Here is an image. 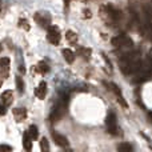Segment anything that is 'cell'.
Returning a JSON list of instances; mask_svg holds the SVG:
<instances>
[{"label":"cell","instance_id":"cell-23","mask_svg":"<svg viewBox=\"0 0 152 152\" xmlns=\"http://www.w3.org/2000/svg\"><path fill=\"white\" fill-rule=\"evenodd\" d=\"M148 115H150V118L152 119V111H150V112H148Z\"/></svg>","mask_w":152,"mask_h":152},{"label":"cell","instance_id":"cell-2","mask_svg":"<svg viewBox=\"0 0 152 152\" xmlns=\"http://www.w3.org/2000/svg\"><path fill=\"white\" fill-rule=\"evenodd\" d=\"M47 39L51 44L53 45H58L60 43V39H61V35H60V31L56 26H50L48 27V32H47Z\"/></svg>","mask_w":152,"mask_h":152},{"label":"cell","instance_id":"cell-22","mask_svg":"<svg viewBox=\"0 0 152 152\" xmlns=\"http://www.w3.org/2000/svg\"><path fill=\"white\" fill-rule=\"evenodd\" d=\"M84 13H86V18H91V12L88 10H84Z\"/></svg>","mask_w":152,"mask_h":152},{"label":"cell","instance_id":"cell-19","mask_svg":"<svg viewBox=\"0 0 152 152\" xmlns=\"http://www.w3.org/2000/svg\"><path fill=\"white\" fill-rule=\"evenodd\" d=\"M118 150L119 151H129V152H132L134 151V147H132L131 144H128V143H121V144L118 147Z\"/></svg>","mask_w":152,"mask_h":152},{"label":"cell","instance_id":"cell-17","mask_svg":"<svg viewBox=\"0 0 152 152\" xmlns=\"http://www.w3.org/2000/svg\"><path fill=\"white\" fill-rule=\"evenodd\" d=\"M40 150L44 152H47L50 150V144H48L47 137H42V140H40Z\"/></svg>","mask_w":152,"mask_h":152},{"label":"cell","instance_id":"cell-8","mask_svg":"<svg viewBox=\"0 0 152 152\" xmlns=\"http://www.w3.org/2000/svg\"><path fill=\"white\" fill-rule=\"evenodd\" d=\"M13 116L18 121H23L27 118V110L26 108H15L13 110Z\"/></svg>","mask_w":152,"mask_h":152},{"label":"cell","instance_id":"cell-5","mask_svg":"<svg viewBox=\"0 0 152 152\" xmlns=\"http://www.w3.org/2000/svg\"><path fill=\"white\" fill-rule=\"evenodd\" d=\"M52 137L55 140V143L61 148H67L69 145V142L66 136H63L61 134H58V132H52Z\"/></svg>","mask_w":152,"mask_h":152},{"label":"cell","instance_id":"cell-20","mask_svg":"<svg viewBox=\"0 0 152 152\" xmlns=\"http://www.w3.org/2000/svg\"><path fill=\"white\" fill-rule=\"evenodd\" d=\"M19 27H20V28H23V29H26V31H28V29H29L28 20H27V19H20V20H19Z\"/></svg>","mask_w":152,"mask_h":152},{"label":"cell","instance_id":"cell-21","mask_svg":"<svg viewBox=\"0 0 152 152\" xmlns=\"http://www.w3.org/2000/svg\"><path fill=\"white\" fill-rule=\"evenodd\" d=\"M0 151H12L10 145H0Z\"/></svg>","mask_w":152,"mask_h":152},{"label":"cell","instance_id":"cell-13","mask_svg":"<svg viewBox=\"0 0 152 152\" xmlns=\"http://www.w3.org/2000/svg\"><path fill=\"white\" fill-rule=\"evenodd\" d=\"M77 53L81 56L83 59H86V60H88L89 56H91V50L89 48H86V47H80L77 50Z\"/></svg>","mask_w":152,"mask_h":152},{"label":"cell","instance_id":"cell-11","mask_svg":"<svg viewBox=\"0 0 152 152\" xmlns=\"http://www.w3.org/2000/svg\"><path fill=\"white\" fill-rule=\"evenodd\" d=\"M32 137L29 136V134L27 132V134H24V136H23V147L26 148L27 151H31L32 150Z\"/></svg>","mask_w":152,"mask_h":152},{"label":"cell","instance_id":"cell-6","mask_svg":"<svg viewBox=\"0 0 152 152\" xmlns=\"http://www.w3.org/2000/svg\"><path fill=\"white\" fill-rule=\"evenodd\" d=\"M35 95H36V97H39V99H44L45 95H47V83H45V81H40L39 86L35 89Z\"/></svg>","mask_w":152,"mask_h":152},{"label":"cell","instance_id":"cell-4","mask_svg":"<svg viewBox=\"0 0 152 152\" xmlns=\"http://www.w3.org/2000/svg\"><path fill=\"white\" fill-rule=\"evenodd\" d=\"M34 18H35V20H36L42 27H44V28H47V27L51 26V16L48 15V13L37 12V13H35Z\"/></svg>","mask_w":152,"mask_h":152},{"label":"cell","instance_id":"cell-24","mask_svg":"<svg viewBox=\"0 0 152 152\" xmlns=\"http://www.w3.org/2000/svg\"><path fill=\"white\" fill-rule=\"evenodd\" d=\"M1 83H3V81H1V77H0V87H1Z\"/></svg>","mask_w":152,"mask_h":152},{"label":"cell","instance_id":"cell-14","mask_svg":"<svg viewBox=\"0 0 152 152\" xmlns=\"http://www.w3.org/2000/svg\"><path fill=\"white\" fill-rule=\"evenodd\" d=\"M28 134H29V136L32 137V140H36L37 137H39V129H37L36 126H29Z\"/></svg>","mask_w":152,"mask_h":152},{"label":"cell","instance_id":"cell-15","mask_svg":"<svg viewBox=\"0 0 152 152\" xmlns=\"http://www.w3.org/2000/svg\"><path fill=\"white\" fill-rule=\"evenodd\" d=\"M66 37L69 43H72V44H76V42H77V35H76L74 31H67Z\"/></svg>","mask_w":152,"mask_h":152},{"label":"cell","instance_id":"cell-10","mask_svg":"<svg viewBox=\"0 0 152 152\" xmlns=\"http://www.w3.org/2000/svg\"><path fill=\"white\" fill-rule=\"evenodd\" d=\"M63 56H64V60L68 64H72L75 61V53L71 50H68V48H64L63 50Z\"/></svg>","mask_w":152,"mask_h":152},{"label":"cell","instance_id":"cell-9","mask_svg":"<svg viewBox=\"0 0 152 152\" xmlns=\"http://www.w3.org/2000/svg\"><path fill=\"white\" fill-rule=\"evenodd\" d=\"M12 91H10V89H8V91H4L1 94V102H3V104H4V107L5 105H10L11 103H12Z\"/></svg>","mask_w":152,"mask_h":152},{"label":"cell","instance_id":"cell-18","mask_svg":"<svg viewBox=\"0 0 152 152\" xmlns=\"http://www.w3.org/2000/svg\"><path fill=\"white\" fill-rule=\"evenodd\" d=\"M16 87H18V91L19 92H23L24 91V81H23V79L20 77V76H16Z\"/></svg>","mask_w":152,"mask_h":152},{"label":"cell","instance_id":"cell-7","mask_svg":"<svg viewBox=\"0 0 152 152\" xmlns=\"http://www.w3.org/2000/svg\"><path fill=\"white\" fill-rule=\"evenodd\" d=\"M105 10H107V13L113 19V20H118V19L121 18V12L118 10V8H115V7L108 4V5H105Z\"/></svg>","mask_w":152,"mask_h":152},{"label":"cell","instance_id":"cell-3","mask_svg":"<svg viewBox=\"0 0 152 152\" xmlns=\"http://www.w3.org/2000/svg\"><path fill=\"white\" fill-rule=\"evenodd\" d=\"M105 126H107V131L111 135L118 134V124H116V115L113 112H108L107 118H105Z\"/></svg>","mask_w":152,"mask_h":152},{"label":"cell","instance_id":"cell-1","mask_svg":"<svg viewBox=\"0 0 152 152\" xmlns=\"http://www.w3.org/2000/svg\"><path fill=\"white\" fill-rule=\"evenodd\" d=\"M104 84L107 87H110V89L113 92V94L116 95V97H118V102H119V104L121 105L123 108H128V103L126 102V99L123 97V94H121V89H120V87L118 86V84H115V83H107V81H104Z\"/></svg>","mask_w":152,"mask_h":152},{"label":"cell","instance_id":"cell-25","mask_svg":"<svg viewBox=\"0 0 152 152\" xmlns=\"http://www.w3.org/2000/svg\"><path fill=\"white\" fill-rule=\"evenodd\" d=\"M0 3H1V0H0Z\"/></svg>","mask_w":152,"mask_h":152},{"label":"cell","instance_id":"cell-16","mask_svg":"<svg viewBox=\"0 0 152 152\" xmlns=\"http://www.w3.org/2000/svg\"><path fill=\"white\" fill-rule=\"evenodd\" d=\"M0 67H1V69L3 71H7L8 72V69H10V59L8 58H1L0 59Z\"/></svg>","mask_w":152,"mask_h":152},{"label":"cell","instance_id":"cell-12","mask_svg":"<svg viewBox=\"0 0 152 152\" xmlns=\"http://www.w3.org/2000/svg\"><path fill=\"white\" fill-rule=\"evenodd\" d=\"M35 69H36V72L44 75V74H47V72L50 71V67H48V64L45 63V61H39V64L36 66V68Z\"/></svg>","mask_w":152,"mask_h":152}]
</instances>
